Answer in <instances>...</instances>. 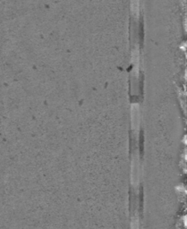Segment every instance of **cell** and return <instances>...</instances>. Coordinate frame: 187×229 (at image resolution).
Segmentation results:
<instances>
[{"mask_svg": "<svg viewBox=\"0 0 187 229\" xmlns=\"http://www.w3.org/2000/svg\"><path fill=\"white\" fill-rule=\"evenodd\" d=\"M132 8L134 13H138L139 10V0H132Z\"/></svg>", "mask_w": 187, "mask_h": 229, "instance_id": "6da1fadb", "label": "cell"}]
</instances>
